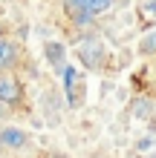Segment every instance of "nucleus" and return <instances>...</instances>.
Instances as JSON below:
<instances>
[{
    "instance_id": "1",
    "label": "nucleus",
    "mask_w": 156,
    "mask_h": 158,
    "mask_svg": "<svg viewBox=\"0 0 156 158\" xmlns=\"http://www.w3.org/2000/svg\"><path fill=\"white\" fill-rule=\"evenodd\" d=\"M75 49H78V58L87 69H98L104 63V43L98 38H81Z\"/></svg>"
},
{
    "instance_id": "2",
    "label": "nucleus",
    "mask_w": 156,
    "mask_h": 158,
    "mask_svg": "<svg viewBox=\"0 0 156 158\" xmlns=\"http://www.w3.org/2000/svg\"><path fill=\"white\" fill-rule=\"evenodd\" d=\"M20 98H23L20 81L12 78L9 72L0 75V104H3V106H15V104H20Z\"/></svg>"
},
{
    "instance_id": "3",
    "label": "nucleus",
    "mask_w": 156,
    "mask_h": 158,
    "mask_svg": "<svg viewBox=\"0 0 156 158\" xmlns=\"http://www.w3.org/2000/svg\"><path fill=\"white\" fill-rule=\"evenodd\" d=\"M17 58H20V49H17V43L15 40H9V38H0V72H6L9 69H15V63Z\"/></svg>"
},
{
    "instance_id": "4",
    "label": "nucleus",
    "mask_w": 156,
    "mask_h": 158,
    "mask_svg": "<svg viewBox=\"0 0 156 158\" xmlns=\"http://www.w3.org/2000/svg\"><path fill=\"white\" fill-rule=\"evenodd\" d=\"M26 144H29V135H26L20 127H6V129H0V147L20 150V147H26Z\"/></svg>"
},
{
    "instance_id": "5",
    "label": "nucleus",
    "mask_w": 156,
    "mask_h": 158,
    "mask_svg": "<svg viewBox=\"0 0 156 158\" xmlns=\"http://www.w3.org/2000/svg\"><path fill=\"white\" fill-rule=\"evenodd\" d=\"M64 9H67L69 20L75 23V26H84V23H90V17H93V15L84 9V3H81V0H64Z\"/></svg>"
},
{
    "instance_id": "6",
    "label": "nucleus",
    "mask_w": 156,
    "mask_h": 158,
    "mask_svg": "<svg viewBox=\"0 0 156 158\" xmlns=\"http://www.w3.org/2000/svg\"><path fill=\"white\" fill-rule=\"evenodd\" d=\"M130 106H133V115H136V118H142V121L153 118V112H156V109H153V101H150V98H136Z\"/></svg>"
},
{
    "instance_id": "7",
    "label": "nucleus",
    "mask_w": 156,
    "mask_h": 158,
    "mask_svg": "<svg viewBox=\"0 0 156 158\" xmlns=\"http://www.w3.org/2000/svg\"><path fill=\"white\" fill-rule=\"evenodd\" d=\"M47 58L55 69H67V63H64V46L61 43H47Z\"/></svg>"
},
{
    "instance_id": "8",
    "label": "nucleus",
    "mask_w": 156,
    "mask_h": 158,
    "mask_svg": "<svg viewBox=\"0 0 156 158\" xmlns=\"http://www.w3.org/2000/svg\"><path fill=\"white\" fill-rule=\"evenodd\" d=\"M139 55H156V26L142 35V40H139Z\"/></svg>"
},
{
    "instance_id": "9",
    "label": "nucleus",
    "mask_w": 156,
    "mask_h": 158,
    "mask_svg": "<svg viewBox=\"0 0 156 158\" xmlns=\"http://www.w3.org/2000/svg\"><path fill=\"white\" fill-rule=\"evenodd\" d=\"M139 17H142L145 23L156 26V0H148V3H142V6H139Z\"/></svg>"
},
{
    "instance_id": "10",
    "label": "nucleus",
    "mask_w": 156,
    "mask_h": 158,
    "mask_svg": "<svg viewBox=\"0 0 156 158\" xmlns=\"http://www.w3.org/2000/svg\"><path fill=\"white\" fill-rule=\"evenodd\" d=\"M81 3H84V9L90 15H101V12H107L113 6V0H81Z\"/></svg>"
},
{
    "instance_id": "11",
    "label": "nucleus",
    "mask_w": 156,
    "mask_h": 158,
    "mask_svg": "<svg viewBox=\"0 0 156 158\" xmlns=\"http://www.w3.org/2000/svg\"><path fill=\"white\" fill-rule=\"evenodd\" d=\"M0 118H3V104H0Z\"/></svg>"
},
{
    "instance_id": "12",
    "label": "nucleus",
    "mask_w": 156,
    "mask_h": 158,
    "mask_svg": "<svg viewBox=\"0 0 156 158\" xmlns=\"http://www.w3.org/2000/svg\"><path fill=\"white\" fill-rule=\"evenodd\" d=\"M0 38H3V26H0Z\"/></svg>"
},
{
    "instance_id": "13",
    "label": "nucleus",
    "mask_w": 156,
    "mask_h": 158,
    "mask_svg": "<svg viewBox=\"0 0 156 158\" xmlns=\"http://www.w3.org/2000/svg\"><path fill=\"white\" fill-rule=\"evenodd\" d=\"M142 3H148V0H142Z\"/></svg>"
},
{
    "instance_id": "14",
    "label": "nucleus",
    "mask_w": 156,
    "mask_h": 158,
    "mask_svg": "<svg viewBox=\"0 0 156 158\" xmlns=\"http://www.w3.org/2000/svg\"><path fill=\"white\" fill-rule=\"evenodd\" d=\"M150 158H156V155H150Z\"/></svg>"
}]
</instances>
